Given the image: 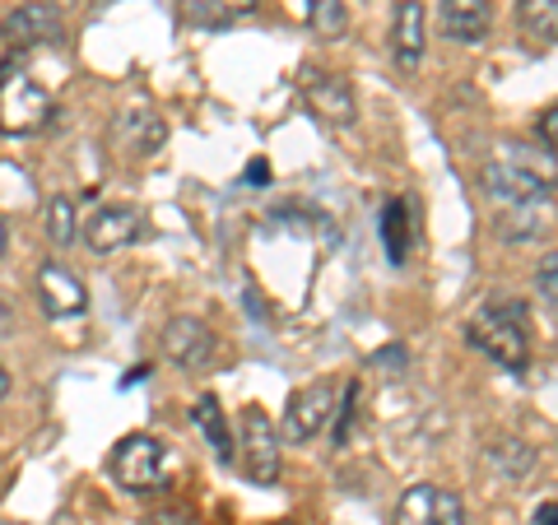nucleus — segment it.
Returning a JSON list of instances; mask_svg holds the SVG:
<instances>
[{"instance_id":"obj_1","label":"nucleus","mask_w":558,"mask_h":525,"mask_svg":"<svg viewBox=\"0 0 558 525\" xmlns=\"http://www.w3.org/2000/svg\"><path fill=\"white\" fill-rule=\"evenodd\" d=\"M480 182L498 205H531L545 200L558 186V159L545 145H531V139H502L494 159L484 163Z\"/></svg>"},{"instance_id":"obj_2","label":"nucleus","mask_w":558,"mask_h":525,"mask_svg":"<svg viewBox=\"0 0 558 525\" xmlns=\"http://www.w3.org/2000/svg\"><path fill=\"white\" fill-rule=\"evenodd\" d=\"M465 340L480 349L484 358H494L508 373H526L531 367V340H526V307L521 303H484L470 312Z\"/></svg>"},{"instance_id":"obj_3","label":"nucleus","mask_w":558,"mask_h":525,"mask_svg":"<svg viewBox=\"0 0 558 525\" xmlns=\"http://www.w3.org/2000/svg\"><path fill=\"white\" fill-rule=\"evenodd\" d=\"M108 465H112V479L126 488V493H159V488H168V451L159 437H149V432L121 437Z\"/></svg>"},{"instance_id":"obj_4","label":"nucleus","mask_w":558,"mask_h":525,"mask_svg":"<svg viewBox=\"0 0 558 525\" xmlns=\"http://www.w3.org/2000/svg\"><path fill=\"white\" fill-rule=\"evenodd\" d=\"M51 121V98L28 80L24 70H5L0 75V131L5 135H38Z\"/></svg>"},{"instance_id":"obj_5","label":"nucleus","mask_w":558,"mask_h":525,"mask_svg":"<svg viewBox=\"0 0 558 525\" xmlns=\"http://www.w3.org/2000/svg\"><path fill=\"white\" fill-rule=\"evenodd\" d=\"M242 475L260 488L279 479V428L260 405L242 410Z\"/></svg>"},{"instance_id":"obj_6","label":"nucleus","mask_w":558,"mask_h":525,"mask_svg":"<svg viewBox=\"0 0 558 525\" xmlns=\"http://www.w3.org/2000/svg\"><path fill=\"white\" fill-rule=\"evenodd\" d=\"M396 525H470L465 502L438 484H414L396 502Z\"/></svg>"},{"instance_id":"obj_7","label":"nucleus","mask_w":558,"mask_h":525,"mask_svg":"<svg viewBox=\"0 0 558 525\" xmlns=\"http://www.w3.org/2000/svg\"><path fill=\"white\" fill-rule=\"evenodd\" d=\"M0 38L10 47H47V42H61L65 38V24H61V10L47 5V0H28V5L10 10L0 20Z\"/></svg>"},{"instance_id":"obj_8","label":"nucleus","mask_w":558,"mask_h":525,"mask_svg":"<svg viewBox=\"0 0 558 525\" xmlns=\"http://www.w3.org/2000/svg\"><path fill=\"white\" fill-rule=\"evenodd\" d=\"M330 414H336V391H330V381H312V387L289 395L284 437L289 442H307V437H317L330 424Z\"/></svg>"},{"instance_id":"obj_9","label":"nucleus","mask_w":558,"mask_h":525,"mask_svg":"<svg viewBox=\"0 0 558 525\" xmlns=\"http://www.w3.org/2000/svg\"><path fill=\"white\" fill-rule=\"evenodd\" d=\"M303 98H307V108L317 112L322 121H330V126H354V121H359L354 89H349L340 75H326V70L307 75L303 80Z\"/></svg>"},{"instance_id":"obj_10","label":"nucleus","mask_w":558,"mask_h":525,"mask_svg":"<svg viewBox=\"0 0 558 525\" xmlns=\"http://www.w3.org/2000/svg\"><path fill=\"white\" fill-rule=\"evenodd\" d=\"M163 354L178 367H205L215 358V330L196 317H172L163 326Z\"/></svg>"},{"instance_id":"obj_11","label":"nucleus","mask_w":558,"mask_h":525,"mask_svg":"<svg viewBox=\"0 0 558 525\" xmlns=\"http://www.w3.org/2000/svg\"><path fill=\"white\" fill-rule=\"evenodd\" d=\"M135 237H140V215L131 205H108L84 223V242H89V252H98V256L131 247Z\"/></svg>"},{"instance_id":"obj_12","label":"nucleus","mask_w":558,"mask_h":525,"mask_svg":"<svg viewBox=\"0 0 558 525\" xmlns=\"http://www.w3.org/2000/svg\"><path fill=\"white\" fill-rule=\"evenodd\" d=\"M38 293H43L47 317H57V321L84 317V307H89V293H84V284L70 270H61V266H43L38 270Z\"/></svg>"},{"instance_id":"obj_13","label":"nucleus","mask_w":558,"mask_h":525,"mask_svg":"<svg viewBox=\"0 0 558 525\" xmlns=\"http://www.w3.org/2000/svg\"><path fill=\"white\" fill-rule=\"evenodd\" d=\"M112 139L126 159H149V154H159V145H163V121L154 112H145V108L121 112L117 126H112Z\"/></svg>"},{"instance_id":"obj_14","label":"nucleus","mask_w":558,"mask_h":525,"mask_svg":"<svg viewBox=\"0 0 558 525\" xmlns=\"http://www.w3.org/2000/svg\"><path fill=\"white\" fill-rule=\"evenodd\" d=\"M391 51L400 70H418V57H424V5L418 0H400L391 14Z\"/></svg>"},{"instance_id":"obj_15","label":"nucleus","mask_w":558,"mask_h":525,"mask_svg":"<svg viewBox=\"0 0 558 525\" xmlns=\"http://www.w3.org/2000/svg\"><path fill=\"white\" fill-rule=\"evenodd\" d=\"M438 24L451 42H480L494 24V14H488V0H442Z\"/></svg>"},{"instance_id":"obj_16","label":"nucleus","mask_w":558,"mask_h":525,"mask_svg":"<svg viewBox=\"0 0 558 525\" xmlns=\"http://www.w3.org/2000/svg\"><path fill=\"white\" fill-rule=\"evenodd\" d=\"M517 24L521 38L535 51H545L558 42V0H517Z\"/></svg>"},{"instance_id":"obj_17","label":"nucleus","mask_w":558,"mask_h":525,"mask_svg":"<svg viewBox=\"0 0 558 525\" xmlns=\"http://www.w3.org/2000/svg\"><path fill=\"white\" fill-rule=\"evenodd\" d=\"M256 5L260 0H182L186 20L196 28H233L247 14H256Z\"/></svg>"},{"instance_id":"obj_18","label":"nucleus","mask_w":558,"mask_h":525,"mask_svg":"<svg viewBox=\"0 0 558 525\" xmlns=\"http://www.w3.org/2000/svg\"><path fill=\"white\" fill-rule=\"evenodd\" d=\"M191 418H196V428L209 437L215 456H219L223 465H233V432H229V418H223L219 400H215V395H201L196 405H191Z\"/></svg>"},{"instance_id":"obj_19","label":"nucleus","mask_w":558,"mask_h":525,"mask_svg":"<svg viewBox=\"0 0 558 525\" xmlns=\"http://www.w3.org/2000/svg\"><path fill=\"white\" fill-rule=\"evenodd\" d=\"M494 229H498V237H508V242H526L535 233H545V229H539V200H531V205H502L498 219H494Z\"/></svg>"},{"instance_id":"obj_20","label":"nucleus","mask_w":558,"mask_h":525,"mask_svg":"<svg viewBox=\"0 0 558 525\" xmlns=\"http://www.w3.org/2000/svg\"><path fill=\"white\" fill-rule=\"evenodd\" d=\"M488 465L502 469L508 479H521L535 465V451L521 437H502V442H488Z\"/></svg>"},{"instance_id":"obj_21","label":"nucleus","mask_w":558,"mask_h":525,"mask_svg":"<svg viewBox=\"0 0 558 525\" xmlns=\"http://www.w3.org/2000/svg\"><path fill=\"white\" fill-rule=\"evenodd\" d=\"M410 200H391L387 209H381V242H387V252H391V266H400L405 260V247H410Z\"/></svg>"},{"instance_id":"obj_22","label":"nucleus","mask_w":558,"mask_h":525,"mask_svg":"<svg viewBox=\"0 0 558 525\" xmlns=\"http://www.w3.org/2000/svg\"><path fill=\"white\" fill-rule=\"evenodd\" d=\"M307 24L317 28V38H326V42L344 38V28H349L344 0H307Z\"/></svg>"},{"instance_id":"obj_23","label":"nucleus","mask_w":558,"mask_h":525,"mask_svg":"<svg viewBox=\"0 0 558 525\" xmlns=\"http://www.w3.org/2000/svg\"><path fill=\"white\" fill-rule=\"evenodd\" d=\"M80 237V223H75V205L65 196H51L47 200V242L51 247H70Z\"/></svg>"},{"instance_id":"obj_24","label":"nucleus","mask_w":558,"mask_h":525,"mask_svg":"<svg viewBox=\"0 0 558 525\" xmlns=\"http://www.w3.org/2000/svg\"><path fill=\"white\" fill-rule=\"evenodd\" d=\"M354 410H359V381H344V405L336 410V447L349 442V428H354Z\"/></svg>"},{"instance_id":"obj_25","label":"nucleus","mask_w":558,"mask_h":525,"mask_svg":"<svg viewBox=\"0 0 558 525\" xmlns=\"http://www.w3.org/2000/svg\"><path fill=\"white\" fill-rule=\"evenodd\" d=\"M535 284H539V293H545L549 303L558 307V252L539 260V274H535Z\"/></svg>"},{"instance_id":"obj_26","label":"nucleus","mask_w":558,"mask_h":525,"mask_svg":"<svg viewBox=\"0 0 558 525\" xmlns=\"http://www.w3.org/2000/svg\"><path fill=\"white\" fill-rule=\"evenodd\" d=\"M539 145H545L554 159H558V108H549L545 121H539Z\"/></svg>"},{"instance_id":"obj_27","label":"nucleus","mask_w":558,"mask_h":525,"mask_svg":"<svg viewBox=\"0 0 558 525\" xmlns=\"http://www.w3.org/2000/svg\"><path fill=\"white\" fill-rule=\"evenodd\" d=\"M145 525H191V516L182 512V506H163V512H149Z\"/></svg>"},{"instance_id":"obj_28","label":"nucleus","mask_w":558,"mask_h":525,"mask_svg":"<svg viewBox=\"0 0 558 525\" xmlns=\"http://www.w3.org/2000/svg\"><path fill=\"white\" fill-rule=\"evenodd\" d=\"M535 525H558V502H539L535 506Z\"/></svg>"},{"instance_id":"obj_29","label":"nucleus","mask_w":558,"mask_h":525,"mask_svg":"<svg viewBox=\"0 0 558 525\" xmlns=\"http://www.w3.org/2000/svg\"><path fill=\"white\" fill-rule=\"evenodd\" d=\"M266 178H270V168H266V163H260V159H256V163L247 168V182H252V186H260V182H266Z\"/></svg>"},{"instance_id":"obj_30","label":"nucleus","mask_w":558,"mask_h":525,"mask_svg":"<svg viewBox=\"0 0 558 525\" xmlns=\"http://www.w3.org/2000/svg\"><path fill=\"white\" fill-rule=\"evenodd\" d=\"M5 391H10V373L0 367V400H5Z\"/></svg>"},{"instance_id":"obj_31","label":"nucleus","mask_w":558,"mask_h":525,"mask_svg":"<svg viewBox=\"0 0 558 525\" xmlns=\"http://www.w3.org/2000/svg\"><path fill=\"white\" fill-rule=\"evenodd\" d=\"M5 247H10V233H5V223H0V256H5Z\"/></svg>"},{"instance_id":"obj_32","label":"nucleus","mask_w":558,"mask_h":525,"mask_svg":"<svg viewBox=\"0 0 558 525\" xmlns=\"http://www.w3.org/2000/svg\"><path fill=\"white\" fill-rule=\"evenodd\" d=\"M94 5H112V0H94Z\"/></svg>"},{"instance_id":"obj_33","label":"nucleus","mask_w":558,"mask_h":525,"mask_svg":"<svg viewBox=\"0 0 558 525\" xmlns=\"http://www.w3.org/2000/svg\"><path fill=\"white\" fill-rule=\"evenodd\" d=\"M0 525H10V521H0Z\"/></svg>"}]
</instances>
